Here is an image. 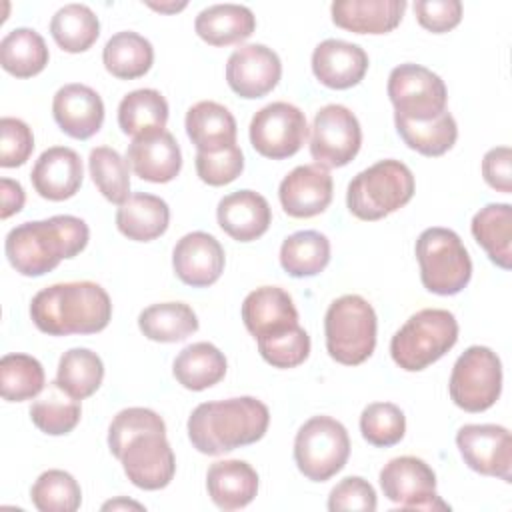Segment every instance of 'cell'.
<instances>
[{
	"label": "cell",
	"mask_w": 512,
	"mask_h": 512,
	"mask_svg": "<svg viewBox=\"0 0 512 512\" xmlns=\"http://www.w3.org/2000/svg\"><path fill=\"white\" fill-rule=\"evenodd\" d=\"M90 238L88 224L70 214L18 224L6 234L4 252L10 266L22 276H44L64 258L80 254Z\"/></svg>",
	"instance_id": "1"
},
{
	"label": "cell",
	"mask_w": 512,
	"mask_h": 512,
	"mask_svg": "<svg viewBox=\"0 0 512 512\" xmlns=\"http://www.w3.org/2000/svg\"><path fill=\"white\" fill-rule=\"evenodd\" d=\"M30 318L48 336L96 334L108 326L112 302L96 282H60L42 288L32 298Z\"/></svg>",
	"instance_id": "2"
},
{
	"label": "cell",
	"mask_w": 512,
	"mask_h": 512,
	"mask_svg": "<svg viewBox=\"0 0 512 512\" xmlns=\"http://www.w3.org/2000/svg\"><path fill=\"white\" fill-rule=\"evenodd\" d=\"M268 424V406L254 396L202 402L188 418V438L198 452L218 456L258 442Z\"/></svg>",
	"instance_id": "3"
},
{
	"label": "cell",
	"mask_w": 512,
	"mask_h": 512,
	"mask_svg": "<svg viewBox=\"0 0 512 512\" xmlns=\"http://www.w3.org/2000/svg\"><path fill=\"white\" fill-rule=\"evenodd\" d=\"M414 188V174L404 162L378 160L350 180L346 204L356 218L372 222L406 206Z\"/></svg>",
	"instance_id": "4"
},
{
	"label": "cell",
	"mask_w": 512,
	"mask_h": 512,
	"mask_svg": "<svg viewBox=\"0 0 512 512\" xmlns=\"http://www.w3.org/2000/svg\"><path fill=\"white\" fill-rule=\"evenodd\" d=\"M376 312L358 294L336 298L324 316L326 350L332 360L344 366L366 362L376 348Z\"/></svg>",
	"instance_id": "5"
},
{
	"label": "cell",
	"mask_w": 512,
	"mask_h": 512,
	"mask_svg": "<svg viewBox=\"0 0 512 512\" xmlns=\"http://www.w3.org/2000/svg\"><path fill=\"white\" fill-rule=\"evenodd\" d=\"M458 340L452 312L424 308L412 314L390 340L392 360L406 372H420L440 360Z\"/></svg>",
	"instance_id": "6"
},
{
	"label": "cell",
	"mask_w": 512,
	"mask_h": 512,
	"mask_svg": "<svg viewBox=\"0 0 512 512\" xmlns=\"http://www.w3.org/2000/svg\"><path fill=\"white\" fill-rule=\"evenodd\" d=\"M422 286L440 296L462 292L472 278V260L460 236L450 228H426L416 240Z\"/></svg>",
	"instance_id": "7"
},
{
	"label": "cell",
	"mask_w": 512,
	"mask_h": 512,
	"mask_svg": "<svg viewBox=\"0 0 512 512\" xmlns=\"http://www.w3.org/2000/svg\"><path fill=\"white\" fill-rule=\"evenodd\" d=\"M350 438L346 428L330 416H312L294 438V462L312 482H326L348 462Z\"/></svg>",
	"instance_id": "8"
},
{
	"label": "cell",
	"mask_w": 512,
	"mask_h": 512,
	"mask_svg": "<svg viewBox=\"0 0 512 512\" xmlns=\"http://www.w3.org/2000/svg\"><path fill=\"white\" fill-rule=\"evenodd\" d=\"M448 392L452 402L466 412H484L502 392V364L488 346H470L454 362Z\"/></svg>",
	"instance_id": "9"
},
{
	"label": "cell",
	"mask_w": 512,
	"mask_h": 512,
	"mask_svg": "<svg viewBox=\"0 0 512 512\" xmlns=\"http://www.w3.org/2000/svg\"><path fill=\"white\" fill-rule=\"evenodd\" d=\"M388 98L394 114L408 120H432L446 110L448 90L444 80L420 64H400L388 76Z\"/></svg>",
	"instance_id": "10"
},
{
	"label": "cell",
	"mask_w": 512,
	"mask_h": 512,
	"mask_svg": "<svg viewBox=\"0 0 512 512\" xmlns=\"http://www.w3.org/2000/svg\"><path fill=\"white\" fill-rule=\"evenodd\" d=\"M308 136L304 112L290 102H272L260 108L250 120L252 148L270 160L294 156Z\"/></svg>",
	"instance_id": "11"
},
{
	"label": "cell",
	"mask_w": 512,
	"mask_h": 512,
	"mask_svg": "<svg viewBox=\"0 0 512 512\" xmlns=\"http://www.w3.org/2000/svg\"><path fill=\"white\" fill-rule=\"evenodd\" d=\"M362 144V128L354 112L342 104L320 108L312 122L310 154L324 168H340L354 160Z\"/></svg>",
	"instance_id": "12"
},
{
	"label": "cell",
	"mask_w": 512,
	"mask_h": 512,
	"mask_svg": "<svg viewBox=\"0 0 512 512\" xmlns=\"http://www.w3.org/2000/svg\"><path fill=\"white\" fill-rule=\"evenodd\" d=\"M128 480L142 490L166 488L176 472V458L166 440V428L134 434L118 454Z\"/></svg>",
	"instance_id": "13"
},
{
	"label": "cell",
	"mask_w": 512,
	"mask_h": 512,
	"mask_svg": "<svg viewBox=\"0 0 512 512\" xmlns=\"http://www.w3.org/2000/svg\"><path fill=\"white\" fill-rule=\"evenodd\" d=\"M380 488L402 510H450L436 494L434 470L416 456H398L384 464Z\"/></svg>",
	"instance_id": "14"
},
{
	"label": "cell",
	"mask_w": 512,
	"mask_h": 512,
	"mask_svg": "<svg viewBox=\"0 0 512 512\" xmlns=\"http://www.w3.org/2000/svg\"><path fill=\"white\" fill-rule=\"evenodd\" d=\"M456 446L468 468L512 482V436L498 424H466L456 432Z\"/></svg>",
	"instance_id": "15"
},
{
	"label": "cell",
	"mask_w": 512,
	"mask_h": 512,
	"mask_svg": "<svg viewBox=\"0 0 512 512\" xmlns=\"http://www.w3.org/2000/svg\"><path fill=\"white\" fill-rule=\"evenodd\" d=\"M282 76L278 54L264 44H244L226 62V82L240 98H262L276 88Z\"/></svg>",
	"instance_id": "16"
},
{
	"label": "cell",
	"mask_w": 512,
	"mask_h": 512,
	"mask_svg": "<svg viewBox=\"0 0 512 512\" xmlns=\"http://www.w3.org/2000/svg\"><path fill=\"white\" fill-rule=\"evenodd\" d=\"M332 188L334 184L328 168L320 164H304L282 178L278 198L288 216L312 218L330 206Z\"/></svg>",
	"instance_id": "17"
},
{
	"label": "cell",
	"mask_w": 512,
	"mask_h": 512,
	"mask_svg": "<svg viewBox=\"0 0 512 512\" xmlns=\"http://www.w3.org/2000/svg\"><path fill=\"white\" fill-rule=\"evenodd\" d=\"M226 254L222 244L208 232L184 234L172 250V266L176 276L192 286H212L224 272Z\"/></svg>",
	"instance_id": "18"
},
{
	"label": "cell",
	"mask_w": 512,
	"mask_h": 512,
	"mask_svg": "<svg viewBox=\"0 0 512 512\" xmlns=\"http://www.w3.org/2000/svg\"><path fill=\"white\" fill-rule=\"evenodd\" d=\"M52 116L70 138L88 140L102 128L104 102L86 84H64L54 94Z\"/></svg>",
	"instance_id": "19"
},
{
	"label": "cell",
	"mask_w": 512,
	"mask_h": 512,
	"mask_svg": "<svg viewBox=\"0 0 512 512\" xmlns=\"http://www.w3.org/2000/svg\"><path fill=\"white\" fill-rule=\"evenodd\" d=\"M84 178L82 160L76 150L68 146H52L44 150L30 172L34 190L52 202L72 198Z\"/></svg>",
	"instance_id": "20"
},
{
	"label": "cell",
	"mask_w": 512,
	"mask_h": 512,
	"mask_svg": "<svg viewBox=\"0 0 512 512\" xmlns=\"http://www.w3.org/2000/svg\"><path fill=\"white\" fill-rule=\"evenodd\" d=\"M368 70V54L358 44L328 38L312 52V72L320 84L332 90L356 86Z\"/></svg>",
	"instance_id": "21"
},
{
	"label": "cell",
	"mask_w": 512,
	"mask_h": 512,
	"mask_svg": "<svg viewBox=\"0 0 512 512\" xmlns=\"http://www.w3.org/2000/svg\"><path fill=\"white\" fill-rule=\"evenodd\" d=\"M126 160L138 178L154 184L174 180L182 168L180 146L168 130L134 138L126 150Z\"/></svg>",
	"instance_id": "22"
},
{
	"label": "cell",
	"mask_w": 512,
	"mask_h": 512,
	"mask_svg": "<svg viewBox=\"0 0 512 512\" xmlns=\"http://www.w3.org/2000/svg\"><path fill=\"white\" fill-rule=\"evenodd\" d=\"M242 320L254 336H270L298 324V310L292 296L280 286H260L242 302Z\"/></svg>",
	"instance_id": "23"
},
{
	"label": "cell",
	"mask_w": 512,
	"mask_h": 512,
	"mask_svg": "<svg viewBox=\"0 0 512 512\" xmlns=\"http://www.w3.org/2000/svg\"><path fill=\"white\" fill-rule=\"evenodd\" d=\"M216 218L230 238L252 242L270 228L272 210L262 194L254 190H236L218 202Z\"/></svg>",
	"instance_id": "24"
},
{
	"label": "cell",
	"mask_w": 512,
	"mask_h": 512,
	"mask_svg": "<svg viewBox=\"0 0 512 512\" xmlns=\"http://www.w3.org/2000/svg\"><path fill=\"white\" fill-rule=\"evenodd\" d=\"M406 10L404 0H336L330 6L332 22L354 34H388Z\"/></svg>",
	"instance_id": "25"
},
{
	"label": "cell",
	"mask_w": 512,
	"mask_h": 512,
	"mask_svg": "<svg viewBox=\"0 0 512 512\" xmlns=\"http://www.w3.org/2000/svg\"><path fill=\"white\" fill-rule=\"evenodd\" d=\"M210 500L222 510L248 506L258 492V474L244 460H218L206 472Z\"/></svg>",
	"instance_id": "26"
},
{
	"label": "cell",
	"mask_w": 512,
	"mask_h": 512,
	"mask_svg": "<svg viewBox=\"0 0 512 512\" xmlns=\"http://www.w3.org/2000/svg\"><path fill=\"white\" fill-rule=\"evenodd\" d=\"M186 134L198 152H220L236 144V120L232 112L212 100H202L186 112Z\"/></svg>",
	"instance_id": "27"
},
{
	"label": "cell",
	"mask_w": 512,
	"mask_h": 512,
	"mask_svg": "<svg viewBox=\"0 0 512 512\" xmlns=\"http://www.w3.org/2000/svg\"><path fill=\"white\" fill-rule=\"evenodd\" d=\"M194 30L210 46H230L252 36L256 18L242 4H212L198 12Z\"/></svg>",
	"instance_id": "28"
},
{
	"label": "cell",
	"mask_w": 512,
	"mask_h": 512,
	"mask_svg": "<svg viewBox=\"0 0 512 512\" xmlns=\"http://www.w3.org/2000/svg\"><path fill=\"white\" fill-rule=\"evenodd\" d=\"M170 208L154 194L136 192L116 210L118 230L136 242H150L168 230Z\"/></svg>",
	"instance_id": "29"
},
{
	"label": "cell",
	"mask_w": 512,
	"mask_h": 512,
	"mask_svg": "<svg viewBox=\"0 0 512 512\" xmlns=\"http://www.w3.org/2000/svg\"><path fill=\"white\" fill-rule=\"evenodd\" d=\"M474 240L486 250L488 258L502 270L512 266V206L492 202L480 208L470 224Z\"/></svg>",
	"instance_id": "30"
},
{
	"label": "cell",
	"mask_w": 512,
	"mask_h": 512,
	"mask_svg": "<svg viewBox=\"0 0 512 512\" xmlns=\"http://www.w3.org/2000/svg\"><path fill=\"white\" fill-rule=\"evenodd\" d=\"M168 102L154 88L128 92L118 104V126L126 136L140 138L166 128Z\"/></svg>",
	"instance_id": "31"
},
{
	"label": "cell",
	"mask_w": 512,
	"mask_h": 512,
	"mask_svg": "<svg viewBox=\"0 0 512 512\" xmlns=\"http://www.w3.org/2000/svg\"><path fill=\"white\" fill-rule=\"evenodd\" d=\"M172 374L186 390H206L218 384L226 374L224 354L210 342H196L180 350L174 358Z\"/></svg>",
	"instance_id": "32"
},
{
	"label": "cell",
	"mask_w": 512,
	"mask_h": 512,
	"mask_svg": "<svg viewBox=\"0 0 512 512\" xmlns=\"http://www.w3.org/2000/svg\"><path fill=\"white\" fill-rule=\"evenodd\" d=\"M102 62L114 78L134 80L152 68L154 48L138 32L122 30L108 38L102 50Z\"/></svg>",
	"instance_id": "33"
},
{
	"label": "cell",
	"mask_w": 512,
	"mask_h": 512,
	"mask_svg": "<svg viewBox=\"0 0 512 512\" xmlns=\"http://www.w3.org/2000/svg\"><path fill=\"white\" fill-rule=\"evenodd\" d=\"M140 332L154 342H182L198 330L196 312L184 302H160L138 316Z\"/></svg>",
	"instance_id": "34"
},
{
	"label": "cell",
	"mask_w": 512,
	"mask_h": 512,
	"mask_svg": "<svg viewBox=\"0 0 512 512\" xmlns=\"http://www.w3.org/2000/svg\"><path fill=\"white\" fill-rule=\"evenodd\" d=\"M48 46L32 28H14L0 42V64L16 78H32L48 64Z\"/></svg>",
	"instance_id": "35"
},
{
	"label": "cell",
	"mask_w": 512,
	"mask_h": 512,
	"mask_svg": "<svg viewBox=\"0 0 512 512\" xmlns=\"http://www.w3.org/2000/svg\"><path fill=\"white\" fill-rule=\"evenodd\" d=\"M330 262V240L316 230L290 234L280 246V264L292 278L320 274Z\"/></svg>",
	"instance_id": "36"
},
{
	"label": "cell",
	"mask_w": 512,
	"mask_h": 512,
	"mask_svg": "<svg viewBox=\"0 0 512 512\" xmlns=\"http://www.w3.org/2000/svg\"><path fill=\"white\" fill-rule=\"evenodd\" d=\"M394 124H396L400 138L404 140V144L408 148L420 152L422 156H442L454 146V142L458 138L456 120L448 110H444L440 116H436L432 120H424V122L408 120V118L394 114Z\"/></svg>",
	"instance_id": "37"
},
{
	"label": "cell",
	"mask_w": 512,
	"mask_h": 512,
	"mask_svg": "<svg viewBox=\"0 0 512 512\" xmlns=\"http://www.w3.org/2000/svg\"><path fill=\"white\" fill-rule=\"evenodd\" d=\"M104 378L100 356L88 348H70L60 356L56 370V386L72 400L92 396Z\"/></svg>",
	"instance_id": "38"
},
{
	"label": "cell",
	"mask_w": 512,
	"mask_h": 512,
	"mask_svg": "<svg viewBox=\"0 0 512 512\" xmlns=\"http://www.w3.org/2000/svg\"><path fill=\"white\" fill-rule=\"evenodd\" d=\"M54 42L70 54L86 52L100 36L98 16L86 4H66L50 20Z\"/></svg>",
	"instance_id": "39"
},
{
	"label": "cell",
	"mask_w": 512,
	"mask_h": 512,
	"mask_svg": "<svg viewBox=\"0 0 512 512\" xmlns=\"http://www.w3.org/2000/svg\"><path fill=\"white\" fill-rule=\"evenodd\" d=\"M42 364L30 354H6L0 360V394L8 402L36 398L44 390Z\"/></svg>",
	"instance_id": "40"
},
{
	"label": "cell",
	"mask_w": 512,
	"mask_h": 512,
	"mask_svg": "<svg viewBox=\"0 0 512 512\" xmlns=\"http://www.w3.org/2000/svg\"><path fill=\"white\" fill-rule=\"evenodd\" d=\"M88 168L96 188L108 202L120 206L130 198V164L114 148H92Z\"/></svg>",
	"instance_id": "41"
},
{
	"label": "cell",
	"mask_w": 512,
	"mask_h": 512,
	"mask_svg": "<svg viewBox=\"0 0 512 512\" xmlns=\"http://www.w3.org/2000/svg\"><path fill=\"white\" fill-rule=\"evenodd\" d=\"M30 498L40 512H76L82 502V490L72 474L46 470L32 484Z\"/></svg>",
	"instance_id": "42"
},
{
	"label": "cell",
	"mask_w": 512,
	"mask_h": 512,
	"mask_svg": "<svg viewBox=\"0 0 512 512\" xmlns=\"http://www.w3.org/2000/svg\"><path fill=\"white\" fill-rule=\"evenodd\" d=\"M58 392L60 388L52 382L48 394L30 406V420L38 430L50 436H64L72 432L82 414L78 400H64Z\"/></svg>",
	"instance_id": "43"
},
{
	"label": "cell",
	"mask_w": 512,
	"mask_h": 512,
	"mask_svg": "<svg viewBox=\"0 0 512 512\" xmlns=\"http://www.w3.org/2000/svg\"><path fill=\"white\" fill-rule=\"evenodd\" d=\"M362 438L378 448H390L404 438L406 416L392 402H372L360 414Z\"/></svg>",
	"instance_id": "44"
},
{
	"label": "cell",
	"mask_w": 512,
	"mask_h": 512,
	"mask_svg": "<svg viewBox=\"0 0 512 512\" xmlns=\"http://www.w3.org/2000/svg\"><path fill=\"white\" fill-rule=\"evenodd\" d=\"M256 340L260 356L274 368H296L310 354V336L298 324L270 336H260Z\"/></svg>",
	"instance_id": "45"
},
{
	"label": "cell",
	"mask_w": 512,
	"mask_h": 512,
	"mask_svg": "<svg viewBox=\"0 0 512 512\" xmlns=\"http://www.w3.org/2000/svg\"><path fill=\"white\" fill-rule=\"evenodd\" d=\"M196 174L208 186H224L234 182L244 170V154L238 144L220 152H196Z\"/></svg>",
	"instance_id": "46"
},
{
	"label": "cell",
	"mask_w": 512,
	"mask_h": 512,
	"mask_svg": "<svg viewBox=\"0 0 512 512\" xmlns=\"http://www.w3.org/2000/svg\"><path fill=\"white\" fill-rule=\"evenodd\" d=\"M150 428H166L160 414H156L150 408H124L120 410L108 428V448L114 458H118L124 444L138 432L150 430Z\"/></svg>",
	"instance_id": "47"
},
{
	"label": "cell",
	"mask_w": 512,
	"mask_h": 512,
	"mask_svg": "<svg viewBox=\"0 0 512 512\" xmlns=\"http://www.w3.org/2000/svg\"><path fill=\"white\" fill-rule=\"evenodd\" d=\"M34 150V136L30 126L12 116L0 120V166L16 168L22 166Z\"/></svg>",
	"instance_id": "48"
},
{
	"label": "cell",
	"mask_w": 512,
	"mask_h": 512,
	"mask_svg": "<svg viewBox=\"0 0 512 512\" xmlns=\"http://www.w3.org/2000/svg\"><path fill=\"white\" fill-rule=\"evenodd\" d=\"M378 506L376 492L368 480L362 476H348L340 480L328 496V510H360V512H374Z\"/></svg>",
	"instance_id": "49"
},
{
	"label": "cell",
	"mask_w": 512,
	"mask_h": 512,
	"mask_svg": "<svg viewBox=\"0 0 512 512\" xmlns=\"http://www.w3.org/2000/svg\"><path fill=\"white\" fill-rule=\"evenodd\" d=\"M414 14L422 28L442 34L456 28L462 20L460 0H418L414 2Z\"/></svg>",
	"instance_id": "50"
},
{
	"label": "cell",
	"mask_w": 512,
	"mask_h": 512,
	"mask_svg": "<svg viewBox=\"0 0 512 512\" xmlns=\"http://www.w3.org/2000/svg\"><path fill=\"white\" fill-rule=\"evenodd\" d=\"M482 176L498 192H512V150L508 146L492 148L482 158Z\"/></svg>",
	"instance_id": "51"
},
{
	"label": "cell",
	"mask_w": 512,
	"mask_h": 512,
	"mask_svg": "<svg viewBox=\"0 0 512 512\" xmlns=\"http://www.w3.org/2000/svg\"><path fill=\"white\" fill-rule=\"evenodd\" d=\"M0 198H2V208H0V218L6 220L12 214H18L24 206L26 194L20 182L12 178H2L0 180Z\"/></svg>",
	"instance_id": "52"
},
{
	"label": "cell",
	"mask_w": 512,
	"mask_h": 512,
	"mask_svg": "<svg viewBox=\"0 0 512 512\" xmlns=\"http://www.w3.org/2000/svg\"><path fill=\"white\" fill-rule=\"evenodd\" d=\"M116 510V508H136V510H142L144 506L138 504V502H132V500H124V498H118V500H112V502H106L102 506V510Z\"/></svg>",
	"instance_id": "53"
},
{
	"label": "cell",
	"mask_w": 512,
	"mask_h": 512,
	"mask_svg": "<svg viewBox=\"0 0 512 512\" xmlns=\"http://www.w3.org/2000/svg\"><path fill=\"white\" fill-rule=\"evenodd\" d=\"M150 8L154 10H160V12H178L186 6V2H180V4H154V2H148Z\"/></svg>",
	"instance_id": "54"
}]
</instances>
